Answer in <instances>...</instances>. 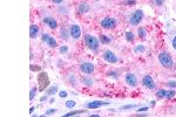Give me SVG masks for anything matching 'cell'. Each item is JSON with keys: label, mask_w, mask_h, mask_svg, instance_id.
I'll list each match as a JSON object with an SVG mask.
<instances>
[{"label": "cell", "mask_w": 176, "mask_h": 117, "mask_svg": "<svg viewBox=\"0 0 176 117\" xmlns=\"http://www.w3.org/2000/svg\"><path fill=\"white\" fill-rule=\"evenodd\" d=\"M171 45H173V48L176 50V35L173 38V41H171Z\"/></svg>", "instance_id": "cell-37"}, {"label": "cell", "mask_w": 176, "mask_h": 117, "mask_svg": "<svg viewBox=\"0 0 176 117\" xmlns=\"http://www.w3.org/2000/svg\"><path fill=\"white\" fill-rule=\"evenodd\" d=\"M94 69H95V66L93 63H91V62H85V63L80 65V70L83 74H87V75L88 74H92L94 72Z\"/></svg>", "instance_id": "cell-10"}, {"label": "cell", "mask_w": 176, "mask_h": 117, "mask_svg": "<svg viewBox=\"0 0 176 117\" xmlns=\"http://www.w3.org/2000/svg\"><path fill=\"white\" fill-rule=\"evenodd\" d=\"M44 22L51 28V29H56L58 28V21L54 18H45Z\"/></svg>", "instance_id": "cell-13"}, {"label": "cell", "mask_w": 176, "mask_h": 117, "mask_svg": "<svg viewBox=\"0 0 176 117\" xmlns=\"http://www.w3.org/2000/svg\"><path fill=\"white\" fill-rule=\"evenodd\" d=\"M41 40H42V42H46V43L48 45V47H51V48H56V47H58L56 40H55L53 36H51L49 34L44 33V34L41 35Z\"/></svg>", "instance_id": "cell-7"}, {"label": "cell", "mask_w": 176, "mask_h": 117, "mask_svg": "<svg viewBox=\"0 0 176 117\" xmlns=\"http://www.w3.org/2000/svg\"><path fill=\"white\" fill-rule=\"evenodd\" d=\"M102 57H103V60H105L106 62L112 63V65H114V63H116L117 61H119L117 56H116L110 49H106V50L102 53Z\"/></svg>", "instance_id": "cell-5"}, {"label": "cell", "mask_w": 176, "mask_h": 117, "mask_svg": "<svg viewBox=\"0 0 176 117\" xmlns=\"http://www.w3.org/2000/svg\"><path fill=\"white\" fill-rule=\"evenodd\" d=\"M125 81L129 87H136L137 85V78L133 73H127L125 75Z\"/></svg>", "instance_id": "cell-12"}, {"label": "cell", "mask_w": 176, "mask_h": 117, "mask_svg": "<svg viewBox=\"0 0 176 117\" xmlns=\"http://www.w3.org/2000/svg\"><path fill=\"white\" fill-rule=\"evenodd\" d=\"M46 98H47L46 96H42V97L40 98V101H41V102H44V101H46Z\"/></svg>", "instance_id": "cell-40"}, {"label": "cell", "mask_w": 176, "mask_h": 117, "mask_svg": "<svg viewBox=\"0 0 176 117\" xmlns=\"http://www.w3.org/2000/svg\"><path fill=\"white\" fill-rule=\"evenodd\" d=\"M75 104H76V103H75L74 101H67V102H66V107H67V108H69V109L74 108V107H75Z\"/></svg>", "instance_id": "cell-28"}, {"label": "cell", "mask_w": 176, "mask_h": 117, "mask_svg": "<svg viewBox=\"0 0 176 117\" xmlns=\"http://www.w3.org/2000/svg\"><path fill=\"white\" fill-rule=\"evenodd\" d=\"M38 33H39V27L37 25H32L29 27V38L31 39H35Z\"/></svg>", "instance_id": "cell-14"}, {"label": "cell", "mask_w": 176, "mask_h": 117, "mask_svg": "<svg viewBox=\"0 0 176 117\" xmlns=\"http://www.w3.org/2000/svg\"><path fill=\"white\" fill-rule=\"evenodd\" d=\"M59 52H60L61 54H66V53H68V46H61L60 48H59Z\"/></svg>", "instance_id": "cell-27"}, {"label": "cell", "mask_w": 176, "mask_h": 117, "mask_svg": "<svg viewBox=\"0 0 176 117\" xmlns=\"http://www.w3.org/2000/svg\"><path fill=\"white\" fill-rule=\"evenodd\" d=\"M52 1H53L54 4H62L64 0H52Z\"/></svg>", "instance_id": "cell-39"}, {"label": "cell", "mask_w": 176, "mask_h": 117, "mask_svg": "<svg viewBox=\"0 0 176 117\" xmlns=\"http://www.w3.org/2000/svg\"><path fill=\"white\" fill-rule=\"evenodd\" d=\"M69 34H71V36L73 39L78 40L81 36V28H80V26L79 25H72L69 27Z\"/></svg>", "instance_id": "cell-9"}, {"label": "cell", "mask_w": 176, "mask_h": 117, "mask_svg": "<svg viewBox=\"0 0 176 117\" xmlns=\"http://www.w3.org/2000/svg\"><path fill=\"white\" fill-rule=\"evenodd\" d=\"M143 111H148V107H141L137 109V112H143Z\"/></svg>", "instance_id": "cell-33"}, {"label": "cell", "mask_w": 176, "mask_h": 117, "mask_svg": "<svg viewBox=\"0 0 176 117\" xmlns=\"http://www.w3.org/2000/svg\"><path fill=\"white\" fill-rule=\"evenodd\" d=\"M166 95H167V90H164V89H160L156 93V96L159 98H166Z\"/></svg>", "instance_id": "cell-22"}, {"label": "cell", "mask_w": 176, "mask_h": 117, "mask_svg": "<svg viewBox=\"0 0 176 117\" xmlns=\"http://www.w3.org/2000/svg\"><path fill=\"white\" fill-rule=\"evenodd\" d=\"M175 95H176V93H175V90H174V89H173V90H168V92H167V95H166V98H167V100L173 98Z\"/></svg>", "instance_id": "cell-24"}, {"label": "cell", "mask_w": 176, "mask_h": 117, "mask_svg": "<svg viewBox=\"0 0 176 117\" xmlns=\"http://www.w3.org/2000/svg\"><path fill=\"white\" fill-rule=\"evenodd\" d=\"M82 81H83V83H85L86 85H92V84L94 83V81H93V80H89V78H83Z\"/></svg>", "instance_id": "cell-30"}, {"label": "cell", "mask_w": 176, "mask_h": 117, "mask_svg": "<svg viewBox=\"0 0 176 117\" xmlns=\"http://www.w3.org/2000/svg\"><path fill=\"white\" fill-rule=\"evenodd\" d=\"M100 41H101V43H106V45H107V43H109V42L112 41V39H110V36H107V35H103V34H102V35L100 36Z\"/></svg>", "instance_id": "cell-20"}, {"label": "cell", "mask_w": 176, "mask_h": 117, "mask_svg": "<svg viewBox=\"0 0 176 117\" xmlns=\"http://www.w3.org/2000/svg\"><path fill=\"white\" fill-rule=\"evenodd\" d=\"M159 61L164 68H171L174 65V61H173L170 54L167 52H161L159 54Z\"/></svg>", "instance_id": "cell-2"}, {"label": "cell", "mask_w": 176, "mask_h": 117, "mask_svg": "<svg viewBox=\"0 0 176 117\" xmlns=\"http://www.w3.org/2000/svg\"><path fill=\"white\" fill-rule=\"evenodd\" d=\"M142 84L146 88H148V89H155V82L149 74H147L142 77Z\"/></svg>", "instance_id": "cell-8"}, {"label": "cell", "mask_w": 176, "mask_h": 117, "mask_svg": "<svg viewBox=\"0 0 176 117\" xmlns=\"http://www.w3.org/2000/svg\"><path fill=\"white\" fill-rule=\"evenodd\" d=\"M125 36H126V40H127L128 42H133V41H134V39H135V35H134V33H133V32H126Z\"/></svg>", "instance_id": "cell-18"}, {"label": "cell", "mask_w": 176, "mask_h": 117, "mask_svg": "<svg viewBox=\"0 0 176 117\" xmlns=\"http://www.w3.org/2000/svg\"><path fill=\"white\" fill-rule=\"evenodd\" d=\"M78 10H79V13H80V14H85V13H87L88 11L91 10V7H89V5L86 4V3H81V4L79 5Z\"/></svg>", "instance_id": "cell-15"}, {"label": "cell", "mask_w": 176, "mask_h": 117, "mask_svg": "<svg viewBox=\"0 0 176 117\" xmlns=\"http://www.w3.org/2000/svg\"><path fill=\"white\" fill-rule=\"evenodd\" d=\"M61 36H62V39H68V32H66L65 29L61 31Z\"/></svg>", "instance_id": "cell-32"}, {"label": "cell", "mask_w": 176, "mask_h": 117, "mask_svg": "<svg viewBox=\"0 0 176 117\" xmlns=\"http://www.w3.org/2000/svg\"><path fill=\"white\" fill-rule=\"evenodd\" d=\"M33 111H34V107H31V109H29V112H31V114H32Z\"/></svg>", "instance_id": "cell-41"}, {"label": "cell", "mask_w": 176, "mask_h": 117, "mask_svg": "<svg viewBox=\"0 0 176 117\" xmlns=\"http://www.w3.org/2000/svg\"><path fill=\"white\" fill-rule=\"evenodd\" d=\"M109 104L108 102H105V101H92V102H87L85 104V107L87 109H98V108H101L103 105H107Z\"/></svg>", "instance_id": "cell-11"}, {"label": "cell", "mask_w": 176, "mask_h": 117, "mask_svg": "<svg viewBox=\"0 0 176 117\" xmlns=\"http://www.w3.org/2000/svg\"><path fill=\"white\" fill-rule=\"evenodd\" d=\"M68 94H67V92L66 90H62V92H60V93H59V96H60V97H66Z\"/></svg>", "instance_id": "cell-35"}, {"label": "cell", "mask_w": 176, "mask_h": 117, "mask_svg": "<svg viewBox=\"0 0 176 117\" xmlns=\"http://www.w3.org/2000/svg\"><path fill=\"white\" fill-rule=\"evenodd\" d=\"M127 6H134L136 4V0H126V3H125Z\"/></svg>", "instance_id": "cell-31"}, {"label": "cell", "mask_w": 176, "mask_h": 117, "mask_svg": "<svg viewBox=\"0 0 176 117\" xmlns=\"http://www.w3.org/2000/svg\"><path fill=\"white\" fill-rule=\"evenodd\" d=\"M134 52L135 53H144L146 52V47L143 45H137L134 47Z\"/></svg>", "instance_id": "cell-19"}, {"label": "cell", "mask_w": 176, "mask_h": 117, "mask_svg": "<svg viewBox=\"0 0 176 117\" xmlns=\"http://www.w3.org/2000/svg\"><path fill=\"white\" fill-rule=\"evenodd\" d=\"M56 111H58L56 109H48V110L45 112V115H46V116H51V115H54Z\"/></svg>", "instance_id": "cell-29"}, {"label": "cell", "mask_w": 176, "mask_h": 117, "mask_svg": "<svg viewBox=\"0 0 176 117\" xmlns=\"http://www.w3.org/2000/svg\"><path fill=\"white\" fill-rule=\"evenodd\" d=\"M38 82H39V90L40 92H45V89L48 87L49 84V77H48V74L45 73V72H41L39 75H38Z\"/></svg>", "instance_id": "cell-4"}, {"label": "cell", "mask_w": 176, "mask_h": 117, "mask_svg": "<svg viewBox=\"0 0 176 117\" xmlns=\"http://www.w3.org/2000/svg\"><path fill=\"white\" fill-rule=\"evenodd\" d=\"M155 1V4L157 5V6H162L163 4H164V0H154Z\"/></svg>", "instance_id": "cell-34"}, {"label": "cell", "mask_w": 176, "mask_h": 117, "mask_svg": "<svg viewBox=\"0 0 176 117\" xmlns=\"http://www.w3.org/2000/svg\"><path fill=\"white\" fill-rule=\"evenodd\" d=\"M150 103H152V105H153V107H154V105H155V103H156V102H155V101H152V102H150Z\"/></svg>", "instance_id": "cell-42"}, {"label": "cell", "mask_w": 176, "mask_h": 117, "mask_svg": "<svg viewBox=\"0 0 176 117\" xmlns=\"http://www.w3.org/2000/svg\"><path fill=\"white\" fill-rule=\"evenodd\" d=\"M85 43H86V46L88 47V49L94 50V52L98 50V49H99V46H100L99 40H98L95 36L91 35V34H86V35H85Z\"/></svg>", "instance_id": "cell-1"}, {"label": "cell", "mask_w": 176, "mask_h": 117, "mask_svg": "<svg viewBox=\"0 0 176 117\" xmlns=\"http://www.w3.org/2000/svg\"><path fill=\"white\" fill-rule=\"evenodd\" d=\"M167 85L169 88H171V89H176V81H168Z\"/></svg>", "instance_id": "cell-26"}, {"label": "cell", "mask_w": 176, "mask_h": 117, "mask_svg": "<svg viewBox=\"0 0 176 117\" xmlns=\"http://www.w3.org/2000/svg\"><path fill=\"white\" fill-rule=\"evenodd\" d=\"M143 17H144V13H143L142 10H136V11H134V12L130 14V17H129V22H130V25L137 26V25L143 20Z\"/></svg>", "instance_id": "cell-3"}, {"label": "cell", "mask_w": 176, "mask_h": 117, "mask_svg": "<svg viewBox=\"0 0 176 117\" xmlns=\"http://www.w3.org/2000/svg\"><path fill=\"white\" fill-rule=\"evenodd\" d=\"M58 92V87L56 85H53V87H51V88H48L47 89V95H54L55 93Z\"/></svg>", "instance_id": "cell-21"}, {"label": "cell", "mask_w": 176, "mask_h": 117, "mask_svg": "<svg viewBox=\"0 0 176 117\" xmlns=\"http://www.w3.org/2000/svg\"><path fill=\"white\" fill-rule=\"evenodd\" d=\"M101 26H102L105 29H114V28L116 27V20H115L114 18L107 17V18L102 19Z\"/></svg>", "instance_id": "cell-6"}, {"label": "cell", "mask_w": 176, "mask_h": 117, "mask_svg": "<svg viewBox=\"0 0 176 117\" xmlns=\"http://www.w3.org/2000/svg\"><path fill=\"white\" fill-rule=\"evenodd\" d=\"M31 70H33V72H34V70H35V72H40V67H38V66L34 67V65H32V66H31Z\"/></svg>", "instance_id": "cell-36"}, {"label": "cell", "mask_w": 176, "mask_h": 117, "mask_svg": "<svg viewBox=\"0 0 176 117\" xmlns=\"http://www.w3.org/2000/svg\"><path fill=\"white\" fill-rule=\"evenodd\" d=\"M134 108H137V105L136 104H126V105L121 107L122 110H128V109H134Z\"/></svg>", "instance_id": "cell-25"}, {"label": "cell", "mask_w": 176, "mask_h": 117, "mask_svg": "<svg viewBox=\"0 0 176 117\" xmlns=\"http://www.w3.org/2000/svg\"><path fill=\"white\" fill-rule=\"evenodd\" d=\"M37 92H38V88H35V87H33L32 89H31V93H29V94H31V95H29V100H31V101H33V100H34Z\"/></svg>", "instance_id": "cell-23"}, {"label": "cell", "mask_w": 176, "mask_h": 117, "mask_svg": "<svg viewBox=\"0 0 176 117\" xmlns=\"http://www.w3.org/2000/svg\"><path fill=\"white\" fill-rule=\"evenodd\" d=\"M107 75H108V76H113V77H115V78L117 77V76H116V73H114V72H110V73H108Z\"/></svg>", "instance_id": "cell-38"}, {"label": "cell", "mask_w": 176, "mask_h": 117, "mask_svg": "<svg viewBox=\"0 0 176 117\" xmlns=\"http://www.w3.org/2000/svg\"><path fill=\"white\" fill-rule=\"evenodd\" d=\"M83 112H85V110H72L71 112H67L64 116L65 117H69V116H75V115H80V114H83Z\"/></svg>", "instance_id": "cell-17"}, {"label": "cell", "mask_w": 176, "mask_h": 117, "mask_svg": "<svg viewBox=\"0 0 176 117\" xmlns=\"http://www.w3.org/2000/svg\"><path fill=\"white\" fill-rule=\"evenodd\" d=\"M137 34H139V38H141L142 40H144L147 38V32L143 27H139L137 28Z\"/></svg>", "instance_id": "cell-16"}]
</instances>
